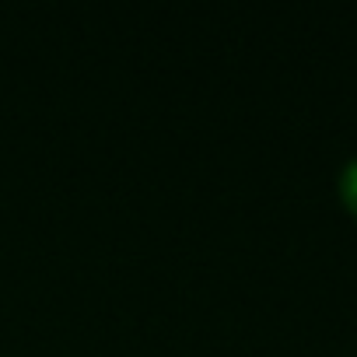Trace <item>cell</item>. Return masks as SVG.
I'll return each instance as SVG.
<instances>
[{
    "mask_svg": "<svg viewBox=\"0 0 357 357\" xmlns=\"http://www.w3.org/2000/svg\"><path fill=\"white\" fill-rule=\"evenodd\" d=\"M340 197H343V204L357 214V158H350V161L343 165V172H340Z\"/></svg>",
    "mask_w": 357,
    "mask_h": 357,
    "instance_id": "cell-1",
    "label": "cell"
}]
</instances>
